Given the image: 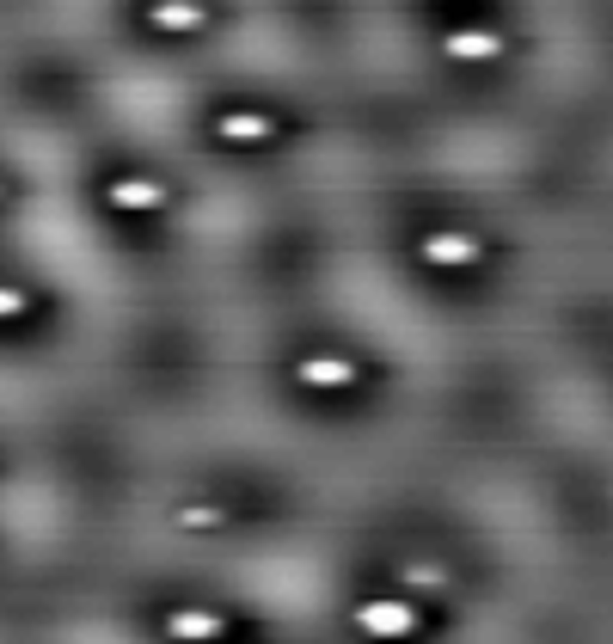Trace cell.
Wrapping results in <instances>:
<instances>
[{"label":"cell","instance_id":"3957f363","mask_svg":"<svg viewBox=\"0 0 613 644\" xmlns=\"http://www.w3.org/2000/svg\"><path fill=\"white\" fill-rule=\"evenodd\" d=\"M154 25H166V31H191V25H197V6L166 0V6H154Z\"/></svg>","mask_w":613,"mask_h":644},{"label":"cell","instance_id":"6da1fadb","mask_svg":"<svg viewBox=\"0 0 613 644\" xmlns=\"http://www.w3.org/2000/svg\"><path fill=\"white\" fill-rule=\"evenodd\" d=\"M423 252H430L436 264H473V258H478V246H473V239H460V234H436Z\"/></svg>","mask_w":613,"mask_h":644},{"label":"cell","instance_id":"52a82bcc","mask_svg":"<svg viewBox=\"0 0 613 644\" xmlns=\"http://www.w3.org/2000/svg\"><path fill=\"white\" fill-rule=\"evenodd\" d=\"M448 49H454V56H491L497 43H491V37H454Z\"/></svg>","mask_w":613,"mask_h":644},{"label":"cell","instance_id":"7a4b0ae2","mask_svg":"<svg viewBox=\"0 0 613 644\" xmlns=\"http://www.w3.org/2000/svg\"><path fill=\"white\" fill-rule=\"evenodd\" d=\"M362 626H375V632H405L411 608H399V602H375V608H362Z\"/></svg>","mask_w":613,"mask_h":644},{"label":"cell","instance_id":"8992f818","mask_svg":"<svg viewBox=\"0 0 613 644\" xmlns=\"http://www.w3.org/2000/svg\"><path fill=\"white\" fill-rule=\"evenodd\" d=\"M111 203H160V191H147V184H123V191H111Z\"/></svg>","mask_w":613,"mask_h":644},{"label":"cell","instance_id":"277c9868","mask_svg":"<svg viewBox=\"0 0 613 644\" xmlns=\"http://www.w3.org/2000/svg\"><path fill=\"white\" fill-rule=\"evenodd\" d=\"M301 380H319V387H338V380H350V369H343L338 356H319V362H306Z\"/></svg>","mask_w":613,"mask_h":644},{"label":"cell","instance_id":"ba28073f","mask_svg":"<svg viewBox=\"0 0 613 644\" xmlns=\"http://www.w3.org/2000/svg\"><path fill=\"white\" fill-rule=\"evenodd\" d=\"M6 313H19V295H6V289H0V319H6Z\"/></svg>","mask_w":613,"mask_h":644},{"label":"cell","instance_id":"5b68a950","mask_svg":"<svg viewBox=\"0 0 613 644\" xmlns=\"http://www.w3.org/2000/svg\"><path fill=\"white\" fill-rule=\"evenodd\" d=\"M221 130H227L234 141H252V136H264L271 123H264V117H245V111H239V117H227V123H221Z\"/></svg>","mask_w":613,"mask_h":644}]
</instances>
